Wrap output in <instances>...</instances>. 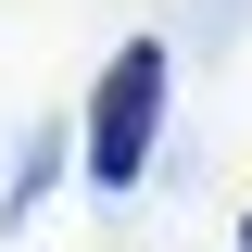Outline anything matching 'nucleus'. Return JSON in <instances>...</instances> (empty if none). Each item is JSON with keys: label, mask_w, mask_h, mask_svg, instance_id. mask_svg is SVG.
<instances>
[{"label": "nucleus", "mask_w": 252, "mask_h": 252, "mask_svg": "<svg viewBox=\"0 0 252 252\" xmlns=\"http://www.w3.org/2000/svg\"><path fill=\"white\" fill-rule=\"evenodd\" d=\"M164 89H177L164 38H126V51L101 63V89H89V189H139V177H152V139H164Z\"/></svg>", "instance_id": "obj_1"}, {"label": "nucleus", "mask_w": 252, "mask_h": 252, "mask_svg": "<svg viewBox=\"0 0 252 252\" xmlns=\"http://www.w3.org/2000/svg\"><path fill=\"white\" fill-rule=\"evenodd\" d=\"M51 177H63V139H51V126H38L26 152H13V202H0V227H26L38 202H51Z\"/></svg>", "instance_id": "obj_2"}, {"label": "nucleus", "mask_w": 252, "mask_h": 252, "mask_svg": "<svg viewBox=\"0 0 252 252\" xmlns=\"http://www.w3.org/2000/svg\"><path fill=\"white\" fill-rule=\"evenodd\" d=\"M240 252H252V215H240Z\"/></svg>", "instance_id": "obj_3"}]
</instances>
